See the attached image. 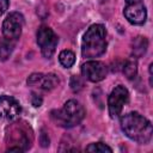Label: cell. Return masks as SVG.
Listing matches in <instances>:
<instances>
[{
  "mask_svg": "<svg viewBox=\"0 0 153 153\" xmlns=\"http://www.w3.org/2000/svg\"><path fill=\"white\" fill-rule=\"evenodd\" d=\"M24 25V17L19 12L10 13L2 24V35L4 38L16 42L22 33V29Z\"/></svg>",
  "mask_w": 153,
  "mask_h": 153,
  "instance_id": "5b68a950",
  "label": "cell"
},
{
  "mask_svg": "<svg viewBox=\"0 0 153 153\" xmlns=\"http://www.w3.org/2000/svg\"><path fill=\"white\" fill-rule=\"evenodd\" d=\"M8 8V0H0V17L7 11Z\"/></svg>",
  "mask_w": 153,
  "mask_h": 153,
  "instance_id": "ac0fdd59",
  "label": "cell"
},
{
  "mask_svg": "<svg viewBox=\"0 0 153 153\" xmlns=\"http://www.w3.org/2000/svg\"><path fill=\"white\" fill-rule=\"evenodd\" d=\"M128 99H129V93L124 86L118 85L111 91L108 99V106H109V114L112 118L117 117L122 112V109L127 104Z\"/></svg>",
  "mask_w": 153,
  "mask_h": 153,
  "instance_id": "52a82bcc",
  "label": "cell"
},
{
  "mask_svg": "<svg viewBox=\"0 0 153 153\" xmlns=\"http://www.w3.org/2000/svg\"><path fill=\"white\" fill-rule=\"evenodd\" d=\"M121 128L123 133L137 143H148L152 139L153 128L151 122L139 112H128L121 117Z\"/></svg>",
  "mask_w": 153,
  "mask_h": 153,
  "instance_id": "6da1fadb",
  "label": "cell"
},
{
  "mask_svg": "<svg viewBox=\"0 0 153 153\" xmlns=\"http://www.w3.org/2000/svg\"><path fill=\"white\" fill-rule=\"evenodd\" d=\"M123 73L128 79L135 78V75L137 73V63L134 60V57L128 60V61H126V63L123 65Z\"/></svg>",
  "mask_w": 153,
  "mask_h": 153,
  "instance_id": "5bb4252c",
  "label": "cell"
},
{
  "mask_svg": "<svg viewBox=\"0 0 153 153\" xmlns=\"http://www.w3.org/2000/svg\"><path fill=\"white\" fill-rule=\"evenodd\" d=\"M59 38L56 33L49 26L42 25L37 31V44L41 48V53L44 57L50 59L56 49Z\"/></svg>",
  "mask_w": 153,
  "mask_h": 153,
  "instance_id": "277c9868",
  "label": "cell"
},
{
  "mask_svg": "<svg viewBox=\"0 0 153 153\" xmlns=\"http://www.w3.org/2000/svg\"><path fill=\"white\" fill-rule=\"evenodd\" d=\"M86 152H99V153H104V152H112V149L106 146L103 142H94L91 143L86 147Z\"/></svg>",
  "mask_w": 153,
  "mask_h": 153,
  "instance_id": "9a60e30c",
  "label": "cell"
},
{
  "mask_svg": "<svg viewBox=\"0 0 153 153\" xmlns=\"http://www.w3.org/2000/svg\"><path fill=\"white\" fill-rule=\"evenodd\" d=\"M59 61L65 68H71L75 62V55L71 50H62L59 55Z\"/></svg>",
  "mask_w": 153,
  "mask_h": 153,
  "instance_id": "4fadbf2b",
  "label": "cell"
},
{
  "mask_svg": "<svg viewBox=\"0 0 153 153\" xmlns=\"http://www.w3.org/2000/svg\"><path fill=\"white\" fill-rule=\"evenodd\" d=\"M22 108L19 103L10 96H0V118L14 121L19 117Z\"/></svg>",
  "mask_w": 153,
  "mask_h": 153,
  "instance_id": "30bf717a",
  "label": "cell"
},
{
  "mask_svg": "<svg viewBox=\"0 0 153 153\" xmlns=\"http://www.w3.org/2000/svg\"><path fill=\"white\" fill-rule=\"evenodd\" d=\"M26 82L31 87H38V88H42L45 91H50L59 85L60 80H59V76L54 73H49V74L32 73L27 78Z\"/></svg>",
  "mask_w": 153,
  "mask_h": 153,
  "instance_id": "ba28073f",
  "label": "cell"
},
{
  "mask_svg": "<svg viewBox=\"0 0 153 153\" xmlns=\"http://www.w3.org/2000/svg\"><path fill=\"white\" fill-rule=\"evenodd\" d=\"M42 102H43V99H42V97H41L38 93H36V92H32V93H31V104H32L35 108L41 106V105H42Z\"/></svg>",
  "mask_w": 153,
  "mask_h": 153,
  "instance_id": "e0dca14e",
  "label": "cell"
},
{
  "mask_svg": "<svg viewBox=\"0 0 153 153\" xmlns=\"http://www.w3.org/2000/svg\"><path fill=\"white\" fill-rule=\"evenodd\" d=\"M85 117V109L82 105L71 99L65 103L63 108L60 110L51 111V120L60 127L63 128H72L74 126H78Z\"/></svg>",
  "mask_w": 153,
  "mask_h": 153,
  "instance_id": "3957f363",
  "label": "cell"
},
{
  "mask_svg": "<svg viewBox=\"0 0 153 153\" xmlns=\"http://www.w3.org/2000/svg\"><path fill=\"white\" fill-rule=\"evenodd\" d=\"M106 50V30L102 24L91 25L84 35L81 54L86 59H96Z\"/></svg>",
  "mask_w": 153,
  "mask_h": 153,
  "instance_id": "7a4b0ae2",
  "label": "cell"
},
{
  "mask_svg": "<svg viewBox=\"0 0 153 153\" xmlns=\"http://www.w3.org/2000/svg\"><path fill=\"white\" fill-rule=\"evenodd\" d=\"M148 48V39L142 36H137L131 42V55L134 57H141L145 55Z\"/></svg>",
  "mask_w": 153,
  "mask_h": 153,
  "instance_id": "8fae6325",
  "label": "cell"
},
{
  "mask_svg": "<svg viewBox=\"0 0 153 153\" xmlns=\"http://www.w3.org/2000/svg\"><path fill=\"white\" fill-rule=\"evenodd\" d=\"M69 85H71V88H72L74 92H79V91L84 87V81H82V79H81L80 76L73 75V76L71 78Z\"/></svg>",
  "mask_w": 153,
  "mask_h": 153,
  "instance_id": "2e32d148",
  "label": "cell"
},
{
  "mask_svg": "<svg viewBox=\"0 0 153 153\" xmlns=\"http://www.w3.org/2000/svg\"><path fill=\"white\" fill-rule=\"evenodd\" d=\"M123 14L130 24L142 25L147 18V11L143 0H126Z\"/></svg>",
  "mask_w": 153,
  "mask_h": 153,
  "instance_id": "8992f818",
  "label": "cell"
},
{
  "mask_svg": "<svg viewBox=\"0 0 153 153\" xmlns=\"http://www.w3.org/2000/svg\"><path fill=\"white\" fill-rule=\"evenodd\" d=\"M13 48H14V42L6 39V38L1 39L0 41V60L6 61L11 56Z\"/></svg>",
  "mask_w": 153,
  "mask_h": 153,
  "instance_id": "7c38bea8",
  "label": "cell"
},
{
  "mask_svg": "<svg viewBox=\"0 0 153 153\" xmlns=\"http://www.w3.org/2000/svg\"><path fill=\"white\" fill-rule=\"evenodd\" d=\"M81 73L87 80L98 82L106 76L108 69L106 66L100 61H87L81 66Z\"/></svg>",
  "mask_w": 153,
  "mask_h": 153,
  "instance_id": "9c48e42d",
  "label": "cell"
},
{
  "mask_svg": "<svg viewBox=\"0 0 153 153\" xmlns=\"http://www.w3.org/2000/svg\"><path fill=\"white\" fill-rule=\"evenodd\" d=\"M41 145L43 147L49 146V137H48V135H45L44 131H42V134H41Z\"/></svg>",
  "mask_w": 153,
  "mask_h": 153,
  "instance_id": "d6986e66",
  "label": "cell"
}]
</instances>
